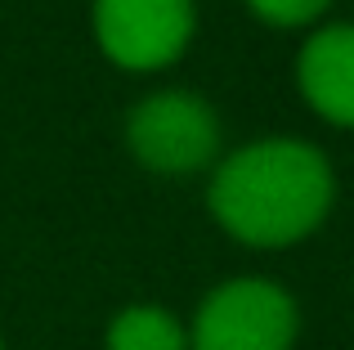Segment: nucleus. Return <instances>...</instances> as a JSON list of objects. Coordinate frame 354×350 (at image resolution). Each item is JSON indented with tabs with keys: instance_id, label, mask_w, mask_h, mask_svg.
<instances>
[{
	"instance_id": "1",
	"label": "nucleus",
	"mask_w": 354,
	"mask_h": 350,
	"mask_svg": "<svg viewBox=\"0 0 354 350\" xmlns=\"http://www.w3.org/2000/svg\"><path fill=\"white\" fill-rule=\"evenodd\" d=\"M332 167L305 140H260L229 153L211 180V211L247 247H292L328 220Z\"/></svg>"
},
{
	"instance_id": "2",
	"label": "nucleus",
	"mask_w": 354,
	"mask_h": 350,
	"mask_svg": "<svg viewBox=\"0 0 354 350\" xmlns=\"http://www.w3.org/2000/svg\"><path fill=\"white\" fill-rule=\"evenodd\" d=\"M301 315L269 279H229L198 306L189 350H292Z\"/></svg>"
},
{
	"instance_id": "3",
	"label": "nucleus",
	"mask_w": 354,
	"mask_h": 350,
	"mask_svg": "<svg viewBox=\"0 0 354 350\" xmlns=\"http://www.w3.org/2000/svg\"><path fill=\"white\" fill-rule=\"evenodd\" d=\"M126 144L148 171L189 175L216 158L220 122L207 99L189 95V90H157L130 108Z\"/></svg>"
},
{
	"instance_id": "4",
	"label": "nucleus",
	"mask_w": 354,
	"mask_h": 350,
	"mask_svg": "<svg viewBox=\"0 0 354 350\" xmlns=\"http://www.w3.org/2000/svg\"><path fill=\"white\" fill-rule=\"evenodd\" d=\"M193 0H95V41L117 68L157 72L193 41Z\"/></svg>"
},
{
	"instance_id": "5",
	"label": "nucleus",
	"mask_w": 354,
	"mask_h": 350,
	"mask_svg": "<svg viewBox=\"0 0 354 350\" xmlns=\"http://www.w3.org/2000/svg\"><path fill=\"white\" fill-rule=\"evenodd\" d=\"M296 81L319 117L332 126H354V23L314 32L296 59Z\"/></svg>"
},
{
	"instance_id": "6",
	"label": "nucleus",
	"mask_w": 354,
	"mask_h": 350,
	"mask_svg": "<svg viewBox=\"0 0 354 350\" xmlns=\"http://www.w3.org/2000/svg\"><path fill=\"white\" fill-rule=\"evenodd\" d=\"M108 350H189V333L162 306H126L108 328Z\"/></svg>"
},
{
	"instance_id": "7",
	"label": "nucleus",
	"mask_w": 354,
	"mask_h": 350,
	"mask_svg": "<svg viewBox=\"0 0 354 350\" xmlns=\"http://www.w3.org/2000/svg\"><path fill=\"white\" fill-rule=\"evenodd\" d=\"M247 5H251L256 18H265V23H274V27H305V23H314L332 0H247Z\"/></svg>"
},
{
	"instance_id": "8",
	"label": "nucleus",
	"mask_w": 354,
	"mask_h": 350,
	"mask_svg": "<svg viewBox=\"0 0 354 350\" xmlns=\"http://www.w3.org/2000/svg\"><path fill=\"white\" fill-rule=\"evenodd\" d=\"M0 350H5V342H0Z\"/></svg>"
}]
</instances>
